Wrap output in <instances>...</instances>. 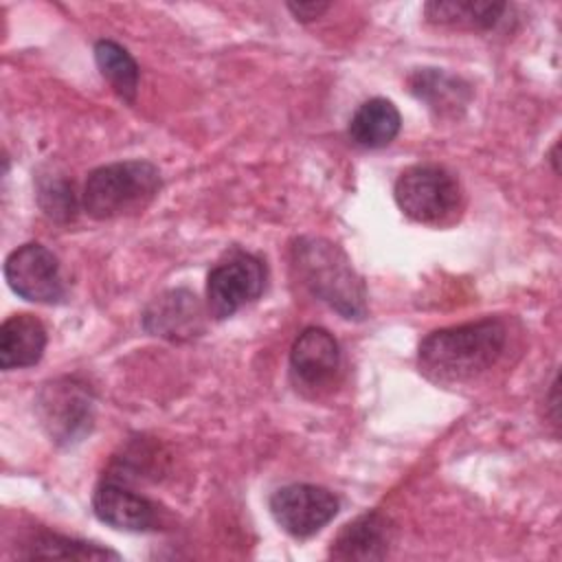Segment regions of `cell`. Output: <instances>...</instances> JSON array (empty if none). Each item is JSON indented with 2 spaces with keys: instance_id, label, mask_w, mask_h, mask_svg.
Returning a JSON list of instances; mask_svg holds the SVG:
<instances>
[{
  "instance_id": "obj_1",
  "label": "cell",
  "mask_w": 562,
  "mask_h": 562,
  "mask_svg": "<svg viewBox=\"0 0 562 562\" xmlns=\"http://www.w3.org/2000/svg\"><path fill=\"white\" fill-rule=\"evenodd\" d=\"M507 345L501 318H481L430 331L417 349L419 371L437 384H459L492 369Z\"/></svg>"
},
{
  "instance_id": "obj_2",
  "label": "cell",
  "mask_w": 562,
  "mask_h": 562,
  "mask_svg": "<svg viewBox=\"0 0 562 562\" xmlns=\"http://www.w3.org/2000/svg\"><path fill=\"white\" fill-rule=\"evenodd\" d=\"M292 263L303 285L342 318L367 316V288L340 246L323 237H301L292 246Z\"/></svg>"
},
{
  "instance_id": "obj_3",
  "label": "cell",
  "mask_w": 562,
  "mask_h": 562,
  "mask_svg": "<svg viewBox=\"0 0 562 562\" xmlns=\"http://www.w3.org/2000/svg\"><path fill=\"white\" fill-rule=\"evenodd\" d=\"M160 171L149 160H123L94 169L81 193L83 211L94 220H114L143 211L160 191Z\"/></svg>"
},
{
  "instance_id": "obj_4",
  "label": "cell",
  "mask_w": 562,
  "mask_h": 562,
  "mask_svg": "<svg viewBox=\"0 0 562 562\" xmlns=\"http://www.w3.org/2000/svg\"><path fill=\"white\" fill-rule=\"evenodd\" d=\"M400 211L419 224H448L463 204L454 173L439 165H413L400 173L393 189Z\"/></svg>"
},
{
  "instance_id": "obj_5",
  "label": "cell",
  "mask_w": 562,
  "mask_h": 562,
  "mask_svg": "<svg viewBox=\"0 0 562 562\" xmlns=\"http://www.w3.org/2000/svg\"><path fill=\"white\" fill-rule=\"evenodd\" d=\"M37 413L57 443H75L90 432L92 395L86 384L72 378L53 380L37 395Z\"/></svg>"
},
{
  "instance_id": "obj_6",
  "label": "cell",
  "mask_w": 562,
  "mask_h": 562,
  "mask_svg": "<svg viewBox=\"0 0 562 562\" xmlns=\"http://www.w3.org/2000/svg\"><path fill=\"white\" fill-rule=\"evenodd\" d=\"M4 279L24 301L53 305L66 299L59 259L37 241L22 244L9 252L4 259Z\"/></svg>"
},
{
  "instance_id": "obj_7",
  "label": "cell",
  "mask_w": 562,
  "mask_h": 562,
  "mask_svg": "<svg viewBox=\"0 0 562 562\" xmlns=\"http://www.w3.org/2000/svg\"><path fill=\"white\" fill-rule=\"evenodd\" d=\"M266 285L263 261L250 252H235L206 277V305L215 318H228L261 296Z\"/></svg>"
},
{
  "instance_id": "obj_8",
  "label": "cell",
  "mask_w": 562,
  "mask_h": 562,
  "mask_svg": "<svg viewBox=\"0 0 562 562\" xmlns=\"http://www.w3.org/2000/svg\"><path fill=\"white\" fill-rule=\"evenodd\" d=\"M334 492L312 483H290L270 496V514L274 522L294 538L318 533L338 514Z\"/></svg>"
},
{
  "instance_id": "obj_9",
  "label": "cell",
  "mask_w": 562,
  "mask_h": 562,
  "mask_svg": "<svg viewBox=\"0 0 562 562\" xmlns=\"http://www.w3.org/2000/svg\"><path fill=\"white\" fill-rule=\"evenodd\" d=\"M290 371L305 389L331 386L340 371L338 340L323 327H305L290 349Z\"/></svg>"
},
{
  "instance_id": "obj_10",
  "label": "cell",
  "mask_w": 562,
  "mask_h": 562,
  "mask_svg": "<svg viewBox=\"0 0 562 562\" xmlns=\"http://www.w3.org/2000/svg\"><path fill=\"white\" fill-rule=\"evenodd\" d=\"M92 512L101 522L121 531H154L162 522L158 503L116 481L97 485L92 494Z\"/></svg>"
},
{
  "instance_id": "obj_11",
  "label": "cell",
  "mask_w": 562,
  "mask_h": 562,
  "mask_svg": "<svg viewBox=\"0 0 562 562\" xmlns=\"http://www.w3.org/2000/svg\"><path fill=\"white\" fill-rule=\"evenodd\" d=\"M143 327L167 340H189L204 329V314L198 296L184 288L158 294L143 312Z\"/></svg>"
},
{
  "instance_id": "obj_12",
  "label": "cell",
  "mask_w": 562,
  "mask_h": 562,
  "mask_svg": "<svg viewBox=\"0 0 562 562\" xmlns=\"http://www.w3.org/2000/svg\"><path fill=\"white\" fill-rule=\"evenodd\" d=\"M389 518L380 512H367L340 529L329 555L336 560H382L389 553Z\"/></svg>"
},
{
  "instance_id": "obj_13",
  "label": "cell",
  "mask_w": 562,
  "mask_h": 562,
  "mask_svg": "<svg viewBox=\"0 0 562 562\" xmlns=\"http://www.w3.org/2000/svg\"><path fill=\"white\" fill-rule=\"evenodd\" d=\"M46 349V327L33 314H13L0 327V367L4 371L33 367Z\"/></svg>"
},
{
  "instance_id": "obj_14",
  "label": "cell",
  "mask_w": 562,
  "mask_h": 562,
  "mask_svg": "<svg viewBox=\"0 0 562 562\" xmlns=\"http://www.w3.org/2000/svg\"><path fill=\"white\" fill-rule=\"evenodd\" d=\"M400 127L402 116L393 101L384 97H373L353 112L347 132L353 145L364 149H380L395 140Z\"/></svg>"
},
{
  "instance_id": "obj_15",
  "label": "cell",
  "mask_w": 562,
  "mask_h": 562,
  "mask_svg": "<svg viewBox=\"0 0 562 562\" xmlns=\"http://www.w3.org/2000/svg\"><path fill=\"white\" fill-rule=\"evenodd\" d=\"M411 92L439 116H457L470 101V86L439 68H419L408 79Z\"/></svg>"
},
{
  "instance_id": "obj_16",
  "label": "cell",
  "mask_w": 562,
  "mask_h": 562,
  "mask_svg": "<svg viewBox=\"0 0 562 562\" xmlns=\"http://www.w3.org/2000/svg\"><path fill=\"white\" fill-rule=\"evenodd\" d=\"M507 11V4L503 2H428L424 7L426 20L441 26H459V29H479L487 31L494 29L503 13Z\"/></svg>"
},
{
  "instance_id": "obj_17",
  "label": "cell",
  "mask_w": 562,
  "mask_h": 562,
  "mask_svg": "<svg viewBox=\"0 0 562 562\" xmlns=\"http://www.w3.org/2000/svg\"><path fill=\"white\" fill-rule=\"evenodd\" d=\"M94 59L101 75L108 79L112 90L127 103H134L138 92L140 70L134 57L121 44L112 40H99L94 44Z\"/></svg>"
},
{
  "instance_id": "obj_18",
  "label": "cell",
  "mask_w": 562,
  "mask_h": 562,
  "mask_svg": "<svg viewBox=\"0 0 562 562\" xmlns=\"http://www.w3.org/2000/svg\"><path fill=\"white\" fill-rule=\"evenodd\" d=\"M22 558H70V560H119L121 555L97 542L68 538L55 531L33 533L24 542Z\"/></svg>"
},
{
  "instance_id": "obj_19",
  "label": "cell",
  "mask_w": 562,
  "mask_h": 562,
  "mask_svg": "<svg viewBox=\"0 0 562 562\" xmlns=\"http://www.w3.org/2000/svg\"><path fill=\"white\" fill-rule=\"evenodd\" d=\"M40 202L42 209L57 220H68L75 215V195L72 187H68L64 180H50L42 184L40 189Z\"/></svg>"
},
{
  "instance_id": "obj_20",
  "label": "cell",
  "mask_w": 562,
  "mask_h": 562,
  "mask_svg": "<svg viewBox=\"0 0 562 562\" xmlns=\"http://www.w3.org/2000/svg\"><path fill=\"white\" fill-rule=\"evenodd\" d=\"M288 9L292 11V15H294L296 20L310 22V20H314V18H321V15L329 9V4H327V2H290Z\"/></svg>"
}]
</instances>
